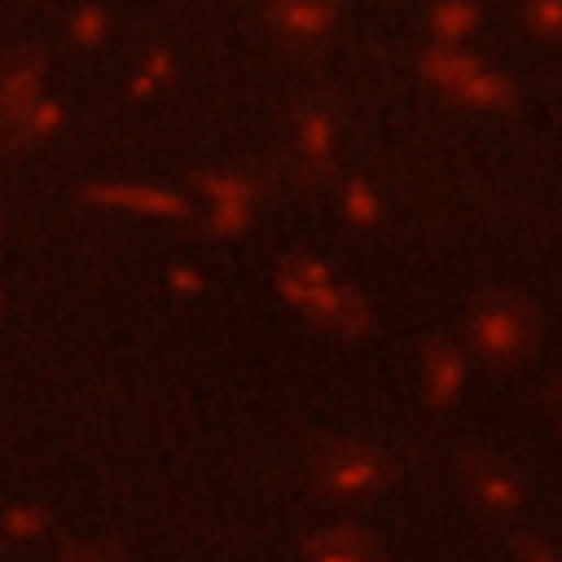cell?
<instances>
[{
    "label": "cell",
    "instance_id": "6",
    "mask_svg": "<svg viewBox=\"0 0 562 562\" xmlns=\"http://www.w3.org/2000/svg\"><path fill=\"white\" fill-rule=\"evenodd\" d=\"M461 378H465L461 351H457L452 342H435V347L426 351V364H422V391H426V400H430L435 408L452 404V400L461 395Z\"/></svg>",
    "mask_w": 562,
    "mask_h": 562
},
{
    "label": "cell",
    "instance_id": "4",
    "mask_svg": "<svg viewBox=\"0 0 562 562\" xmlns=\"http://www.w3.org/2000/svg\"><path fill=\"white\" fill-rule=\"evenodd\" d=\"M426 75L430 79H439V83H448L457 97H465V101H474V105H514V88L501 79V75H492V70H483L470 53H461L457 44H439V48H430L426 53Z\"/></svg>",
    "mask_w": 562,
    "mask_h": 562
},
{
    "label": "cell",
    "instance_id": "1",
    "mask_svg": "<svg viewBox=\"0 0 562 562\" xmlns=\"http://www.w3.org/2000/svg\"><path fill=\"white\" fill-rule=\"evenodd\" d=\"M540 342V316L536 303L518 299V294H487L474 312H470V347L487 360V364H518L536 351Z\"/></svg>",
    "mask_w": 562,
    "mask_h": 562
},
{
    "label": "cell",
    "instance_id": "10",
    "mask_svg": "<svg viewBox=\"0 0 562 562\" xmlns=\"http://www.w3.org/2000/svg\"><path fill=\"white\" fill-rule=\"evenodd\" d=\"M527 22H531L540 35L558 40V35H562V0H527Z\"/></svg>",
    "mask_w": 562,
    "mask_h": 562
},
{
    "label": "cell",
    "instance_id": "11",
    "mask_svg": "<svg viewBox=\"0 0 562 562\" xmlns=\"http://www.w3.org/2000/svg\"><path fill=\"white\" fill-rule=\"evenodd\" d=\"M342 206H347V215H351V220L369 224V220L378 215V193H373L364 180H351V184H347V193H342Z\"/></svg>",
    "mask_w": 562,
    "mask_h": 562
},
{
    "label": "cell",
    "instance_id": "12",
    "mask_svg": "<svg viewBox=\"0 0 562 562\" xmlns=\"http://www.w3.org/2000/svg\"><path fill=\"white\" fill-rule=\"evenodd\" d=\"M44 527H48L44 509H31V505H26V509H13V514L4 518V531H9V536H18V540H35Z\"/></svg>",
    "mask_w": 562,
    "mask_h": 562
},
{
    "label": "cell",
    "instance_id": "9",
    "mask_svg": "<svg viewBox=\"0 0 562 562\" xmlns=\"http://www.w3.org/2000/svg\"><path fill=\"white\" fill-rule=\"evenodd\" d=\"M474 4L470 0H439L435 4V13H430V26H435V35H439V44H457L470 26H474Z\"/></svg>",
    "mask_w": 562,
    "mask_h": 562
},
{
    "label": "cell",
    "instance_id": "8",
    "mask_svg": "<svg viewBox=\"0 0 562 562\" xmlns=\"http://www.w3.org/2000/svg\"><path fill=\"white\" fill-rule=\"evenodd\" d=\"M334 18V0H281L277 4V22L299 35V40H316Z\"/></svg>",
    "mask_w": 562,
    "mask_h": 562
},
{
    "label": "cell",
    "instance_id": "5",
    "mask_svg": "<svg viewBox=\"0 0 562 562\" xmlns=\"http://www.w3.org/2000/svg\"><path fill=\"white\" fill-rule=\"evenodd\" d=\"M303 562H386V549L373 531L356 522H338L303 540Z\"/></svg>",
    "mask_w": 562,
    "mask_h": 562
},
{
    "label": "cell",
    "instance_id": "16",
    "mask_svg": "<svg viewBox=\"0 0 562 562\" xmlns=\"http://www.w3.org/2000/svg\"><path fill=\"white\" fill-rule=\"evenodd\" d=\"M558 413H562V378H558Z\"/></svg>",
    "mask_w": 562,
    "mask_h": 562
},
{
    "label": "cell",
    "instance_id": "15",
    "mask_svg": "<svg viewBox=\"0 0 562 562\" xmlns=\"http://www.w3.org/2000/svg\"><path fill=\"white\" fill-rule=\"evenodd\" d=\"M61 562H110V558H105L101 549H70Z\"/></svg>",
    "mask_w": 562,
    "mask_h": 562
},
{
    "label": "cell",
    "instance_id": "3",
    "mask_svg": "<svg viewBox=\"0 0 562 562\" xmlns=\"http://www.w3.org/2000/svg\"><path fill=\"white\" fill-rule=\"evenodd\" d=\"M277 285H281V294H285L290 303H299L307 316H316V321H325V325H338L342 334L364 329V303H360L347 285H334L329 272H325V263H316V259H294V263L281 272Z\"/></svg>",
    "mask_w": 562,
    "mask_h": 562
},
{
    "label": "cell",
    "instance_id": "13",
    "mask_svg": "<svg viewBox=\"0 0 562 562\" xmlns=\"http://www.w3.org/2000/svg\"><path fill=\"white\" fill-rule=\"evenodd\" d=\"M303 149L307 154H325L329 149V119L325 114H307L303 119Z\"/></svg>",
    "mask_w": 562,
    "mask_h": 562
},
{
    "label": "cell",
    "instance_id": "2",
    "mask_svg": "<svg viewBox=\"0 0 562 562\" xmlns=\"http://www.w3.org/2000/svg\"><path fill=\"white\" fill-rule=\"evenodd\" d=\"M386 479H391L386 452L373 448V443H360V439L321 443L316 457H312V483H316L325 496H334V501L369 496V492H378Z\"/></svg>",
    "mask_w": 562,
    "mask_h": 562
},
{
    "label": "cell",
    "instance_id": "7",
    "mask_svg": "<svg viewBox=\"0 0 562 562\" xmlns=\"http://www.w3.org/2000/svg\"><path fill=\"white\" fill-rule=\"evenodd\" d=\"M470 492L492 514H509V509L522 505V483L514 474H505L501 465H479V474L470 479Z\"/></svg>",
    "mask_w": 562,
    "mask_h": 562
},
{
    "label": "cell",
    "instance_id": "14",
    "mask_svg": "<svg viewBox=\"0 0 562 562\" xmlns=\"http://www.w3.org/2000/svg\"><path fill=\"white\" fill-rule=\"evenodd\" d=\"M518 553H522L527 562H562V553H558L553 544H544L540 536H518Z\"/></svg>",
    "mask_w": 562,
    "mask_h": 562
}]
</instances>
